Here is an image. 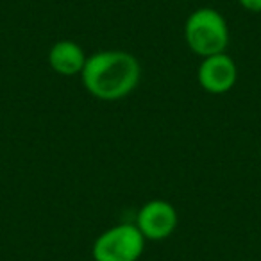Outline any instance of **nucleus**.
Listing matches in <instances>:
<instances>
[{"label":"nucleus","mask_w":261,"mask_h":261,"mask_svg":"<svg viewBox=\"0 0 261 261\" xmlns=\"http://www.w3.org/2000/svg\"><path fill=\"white\" fill-rule=\"evenodd\" d=\"M83 86L91 97L104 102L125 98L142 81V65L127 50H98L88 56L81 73Z\"/></svg>","instance_id":"obj_1"},{"label":"nucleus","mask_w":261,"mask_h":261,"mask_svg":"<svg viewBox=\"0 0 261 261\" xmlns=\"http://www.w3.org/2000/svg\"><path fill=\"white\" fill-rule=\"evenodd\" d=\"M185 41L199 58H210L227 50L231 41L227 20L213 8H199L185 22Z\"/></svg>","instance_id":"obj_2"},{"label":"nucleus","mask_w":261,"mask_h":261,"mask_svg":"<svg viewBox=\"0 0 261 261\" xmlns=\"http://www.w3.org/2000/svg\"><path fill=\"white\" fill-rule=\"evenodd\" d=\"M145 242L136 224H116L95 238L91 256L93 261H138Z\"/></svg>","instance_id":"obj_3"},{"label":"nucleus","mask_w":261,"mask_h":261,"mask_svg":"<svg viewBox=\"0 0 261 261\" xmlns=\"http://www.w3.org/2000/svg\"><path fill=\"white\" fill-rule=\"evenodd\" d=\"M177 222V210L168 200L154 199L140 207L135 224L147 242H161L174 234Z\"/></svg>","instance_id":"obj_4"},{"label":"nucleus","mask_w":261,"mask_h":261,"mask_svg":"<svg viewBox=\"0 0 261 261\" xmlns=\"http://www.w3.org/2000/svg\"><path fill=\"white\" fill-rule=\"evenodd\" d=\"M197 81L206 93H229L238 81V66H236L234 59L225 52L210 56L200 61L199 68H197Z\"/></svg>","instance_id":"obj_5"},{"label":"nucleus","mask_w":261,"mask_h":261,"mask_svg":"<svg viewBox=\"0 0 261 261\" xmlns=\"http://www.w3.org/2000/svg\"><path fill=\"white\" fill-rule=\"evenodd\" d=\"M86 59L88 56L84 48L73 40H59L48 50V65L63 77L81 75Z\"/></svg>","instance_id":"obj_6"},{"label":"nucleus","mask_w":261,"mask_h":261,"mask_svg":"<svg viewBox=\"0 0 261 261\" xmlns=\"http://www.w3.org/2000/svg\"><path fill=\"white\" fill-rule=\"evenodd\" d=\"M238 4L249 13H256V15L261 13V0H238Z\"/></svg>","instance_id":"obj_7"}]
</instances>
